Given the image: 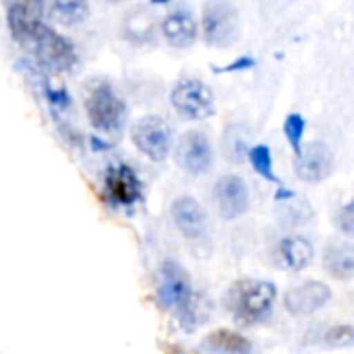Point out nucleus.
<instances>
[{"label": "nucleus", "instance_id": "f257e3e1", "mask_svg": "<svg viewBox=\"0 0 354 354\" xmlns=\"http://www.w3.org/2000/svg\"><path fill=\"white\" fill-rule=\"evenodd\" d=\"M44 4L12 2L8 4L6 21L15 41L25 48L37 66L54 73H68L77 66L79 56L75 46L44 23Z\"/></svg>", "mask_w": 354, "mask_h": 354}, {"label": "nucleus", "instance_id": "f03ea898", "mask_svg": "<svg viewBox=\"0 0 354 354\" xmlns=\"http://www.w3.org/2000/svg\"><path fill=\"white\" fill-rule=\"evenodd\" d=\"M160 282H158V301L160 305L174 313L185 330H195L207 319V311H203L201 297L193 290L191 276L187 270L172 259H166L160 266Z\"/></svg>", "mask_w": 354, "mask_h": 354}, {"label": "nucleus", "instance_id": "7ed1b4c3", "mask_svg": "<svg viewBox=\"0 0 354 354\" xmlns=\"http://www.w3.org/2000/svg\"><path fill=\"white\" fill-rule=\"evenodd\" d=\"M278 288L268 280H241L230 286L226 307L241 326H261L274 315Z\"/></svg>", "mask_w": 354, "mask_h": 354}, {"label": "nucleus", "instance_id": "20e7f679", "mask_svg": "<svg viewBox=\"0 0 354 354\" xmlns=\"http://www.w3.org/2000/svg\"><path fill=\"white\" fill-rule=\"evenodd\" d=\"M85 112L91 127L106 135H116L127 120V104L112 83L93 81L85 95Z\"/></svg>", "mask_w": 354, "mask_h": 354}, {"label": "nucleus", "instance_id": "39448f33", "mask_svg": "<svg viewBox=\"0 0 354 354\" xmlns=\"http://www.w3.org/2000/svg\"><path fill=\"white\" fill-rule=\"evenodd\" d=\"M170 104L183 118L191 120H203L216 112L214 91L199 79H180L170 91Z\"/></svg>", "mask_w": 354, "mask_h": 354}, {"label": "nucleus", "instance_id": "423d86ee", "mask_svg": "<svg viewBox=\"0 0 354 354\" xmlns=\"http://www.w3.org/2000/svg\"><path fill=\"white\" fill-rule=\"evenodd\" d=\"M241 35V17L230 2H209L203 8V37L214 48L232 46Z\"/></svg>", "mask_w": 354, "mask_h": 354}, {"label": "nucleus", "instance_id": "0eeeda50", "mask_svg": "<svg viewBox=\"0 0 354 354\" xmlns=\"http://www.w3.org/2000/svg\"><path fill=\"white\" fill-rule=\"evenodd\" d=\"M131 137L135 147L151 162H164L172 149V129L164 118L156 114L137 120Z\"/></svg>", "mask_w": 354, "mask_h": 354}, {"label": "nucleus", "instance_id": "6e6552de", "mask_svg": "<svg viewBox=\"0 0 354 354\" xmlns=\"http://www.w3.org/2000/svg\"><path fill=\"white\" fill-rule=\"evenodd\" d=\"M174 156H176V164L193 176L205 174L214 164L212 141L203 131H187L178 139Z\"/></svg>", "mask_w": 354, "mask_h": 354}, {"label": "nucleus", "instance_id": "1a4fd4ad", "mask_svg": "<svg viewBox=\"0 0 354 354\" xmlns=\"http://www.w3.org/2000/svg\"><path fill=\"white\" fill-rule=\"evenodd\" d=\"M214 203L224 220H236L249 209V187L241 176L226 174L214 185Z\"/></svg>", "mask_w": 354, "mask_h": 354}, {"label": "nucleus", "instance_id": "9d476101", "mask_svg": "<svg viewBox=\"0 0 354 354\" xmlns=\"http://www.w3.org/2000/svg\"><path fill=\"white\" fill-rule=\"evenodd\" d=\"M332 299V290L328 284L317 280H307L295 288H290L284 297V307L295 317L313 315L324 309Z\"/></svg>", "mask_w": 354, "mask_h": 354}, {"label": "nucleus", "instance_id": "9b49d317", "mask_svg": "<svg viewBox=\"0 0 354 354\" xmlns=\"http://www.w3.org/2000/svg\"><path fill=\"white\" fill-rule=\"evenodd\" d=\"M334 164L336 162H334V153L330 151V147L319 141H313L307 147H303L301 153L297 156L295 170L301 180L317 185L332 176Z\"/></svg>", "mask_w": 354, "mask_h": 354}, {"label": "nucleus", "instance_id": "f8f14e48", "mask_svg": "<svg viewBox=\"0 0 354 354\" xmlns=\"http://www.w3.org/2000/svg\"><path fill=\"white\" fill-rule=\"evenodd\" d=\"M104 187L108 191V197L116 205H133L141 201V180L135 174V170L127 164H110L104 174Z\"/></svg>", "mask_w": 354, "mask_h": 354}, {"label": "nucleus", "instance_id": "ddd939ff", "mask_svg": "<svg viewBox=\"0 0 354 354\" xmlns=\"http://www.w3.org/2000/svg\"><path fill=\"white\" fill-rule=\"evenodd\" d=\"M172 220L189 241H201L207 234V216L197 199L183 195L172 203Z\"/></svg>", "mask_w": 354, "mask_h": 354}, {"label": "nucleus", "instance_id": "4468645a", "mask_svg": "<svg viewBox=\"0 0 354 354\" xmlns=\"http://www.w3.org/2000/svg\"><path fill=\"white\" fill-rule=\"evenodd\" d=\"M162 33L166 41L174 48H191L197 39V21L193 19L191 10L176 8L162 19Z\"/></svg>", "mask_w": 354, "mask_h": 354}, {"label": "nucleus", "instance_id": "2eb2a0df", "mask_svg": "<svg viewBox=\"0 0 354 354\" xmlns=\"http://www.w3.org/2000/svg\"><path fill=\"white\" fill-rule=\"evenodd\" d=\"M201 348L207 354H257L253 342L232 330H216L209 332L201 340Z\"/></svg>", "mask_w": 354, "mask_h": 354}, {"label": "nucleus", "instance_id": "dca6fc26", "mask_svg": "<svg viewBox=\"0 0 354 354\" xmlns=\"http://www.w3.org/2000/svg\"><path fill=\"white\" fill-rule=\"evenodd\" d=\"M278 257H280L282 268L301 272L311 266L315 257V247L305 236H286L278 247Z\"/></svg>", "mask_w": 354, "mask_h": 354}, {"label": "nucleus", "instance_id": "f3484780", "mask_svg": "<svg viewBox=\"0 0 354 354\" xmlns=\"http://www.w3.org/2000/svg\"><path fill=\"white\" fill-rule=\"evenodd\" d=\"M324 266L326 270L338 278L348 282L354 276V253L351 243H330L324 253Z\"/></svg>", "mask_w": 354, "mask_h": 354}, {"label": "nucleus", "instance_id": "a211bd4d", "mask_svg": "<svg viewBox=\"0 0 354 354\" xmlns=\"http://www.w3.org/2000/svg\"><path fill=\"white\" fill-rule=\"evenodd\" d=\"M52 19H56L62 25H79L87 19L89 6L81 0H68V2H52L50 6H44Z\"/></svg>", "mask_w": 354, "mask_h": 354}, {"label": "nucleus", "instance_id": "6ab92c4d", "mask_svg": "<svg viewBox=\"0 0 354 354\" xmlns=\"http://www.w3.org/2000/svg\"><path fill=\"white\" fill-rule=\"evenodd\" d=\"M249 162H251L253 170H255L259 176H263L266 180H270V183L282 187L280 178H278L276 172H274V160H272V151H270L268 145H255V147H251V149H249Z\"/></svg>", "mask_w": 354, "mask_h": 354}, {"label": "nucleus", "instance_id": "aec40b11", "mask_svg": "<svg viewBox=\"0 0 354 354\" xmlns=\"http://www.w3.org/2000/svg\"><path fill=\"white\" fill-rule=\"evenodd\" d=\"M315 346H328V348H342L353 344V328L351 326H340V328H328L324 334L311 340Z\"/></svg>", "mask_w": 354, "mask_h": 354}, {"label": "nucleus", "instance_id": "412c9836", "mask_svg": "<svg viewBox=\"0 0 354 354\" xmlns=\"http://www.w3.org/2000/svg\"><path fill=\"white\" fill-rule=\"evenodd\" d=\"M305 129H307V122H305V118H303L301 114L295 112V114H288V116H286V120H284V137H286V141L290 143L295 156H299L301 149H303L301 143H303Z\"/></svg>", "mask_w": 354, "mask_h": 354}, {"label": "nucleus", "instance_id": "4be33fe9", "mask_svg": "<svg viewBox=\"0 0 354 354\" xmlns=\"http://www.w3.org/2000/svg\"><path fill=\"white\" fill-rule=\"evenodd\" d=\"M338 218H336V224H338V228L346 234V236H353V230H354V224H353V203H346L338 214H336Z\"/></svg>", "mask_w": 354, "mask_h": 354}, {"label": "nucleus", "instance_id": "5701e85b", "mask_svg": "<svg viewBox=\"0 0 354 354\" xmlns=\"http://www.w3.org/2000/svg\"><path fill=\"white\" fill-rule=\"evenodd\" d=\"M251 66H255V60L253 58H249V56H243L241 60H236V62H232V64H228L226 68H222L224 73H232V71H245V68H251Z\"/></svg>", "mask_w": 354, "mask_h": 354}, {"label": "nucleus", "instance_id": "b1692460", "mask_svg": "<svg viewBox=\"0 0 354 354\" xmlns=\"http://www.w3.org/2000/svg\"><path fill=\"white\" fill-rule=\"evenodd\" d=\"M91 145H93L95 151H104V147H106V149L110 147V143H104V141H100L97 137H91Z\"/></svg>", "mask_w": 354, "mask_h": 354}, {"label": "nucleus", "instance_id": "393cba45", "mask_svg": "<svg viewBox=\"0 0 354 354\" xmlns=\"http://www.w3.org/2000/svg\"><path fill=\"white\" fill-rule=\"evenodd\" d=\"M170 354H197V353L187 351V348H183V346H170Z\"/></svg>", "mask_w": 354, "mask_h": 354}]
</instances>
